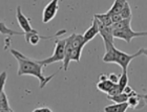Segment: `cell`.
Segmentation results:
<instances>
[{
    "label": "cell",
    "mask_w": 147,
    "mask_h": 112,
    "mask_svg": "<svg viewBox=\"0 0 147 112\" xmlns=\"http://www.w3.org/2000/svg\"><path fill=\"white\" fill-rule=\"evenodd\" d=\"M11 54L13 57L15 58L17 62H18V70H17V74L19 76H33L39 80V87L40 89H43L45 87L46 84L51 81V80L56 76V73L52 76H45L43 74V66L42 64L39 63L38 60H33L31 58L24 56L22 52H20L17 49L12 48Z\"/></svg>",
    "instance_id": "6da1fadb"
},
{
    "label": "cell",
    "mask_w": 147,
    "mask_h": 112,
    "mask_svg": "<svg viewBox=\"0 0 147 112\" xmlns=\"http://www.w3.org/2000/svg\"><path fill=\"white\" fill-rule=\"evenodd\" d=\"M65 42L66 39H57L55 41V48L54 52L49 58H46L44 60H38L39 63H41L45 67L49 64L56 63V62H62L64 59V50H65Z\"/></svg>",
    "instance_id": "7a4b0ae2"
},
{
    "label": "cell",
    "mask_w": 147,
    "mask_h": 112,
    "mask_svg": "<svg viewBox=\"0 0 147 112\" xmlns=\"http://www.w3.org/2000/svg\"><path fill=\"white\" fill-rule=\"evenodd\" d=\"M113 38H118V39L124 40L126 43H130L131 40L134 38H137V37H146L147 36V32H135L132 30L131 26H128V27H125L123 30H113Z\"/></svg>",
    "instance_id": "3957f363"
},
{
    "label": "cell",
    "mask_w": 147,
    "mask_h": 112,
    "mask_svg": "<svg viewBox=\"0 0 147 112\" xmlns=\"http://www.w3.org/2000/svg\"><path fill=\"white\" fill-rule=\"evenodd\" d=\"M142 55V49H139L136 54H132V55H129V54H126V52H122L118 49L117 50V58H116V64L120 65L122 70H127L129 64L135 58L139 57V56Z\"/></svg>",
    "instance_id": "277c9868"
},
{
    "label": "cell",
    "mask_w": 147,
    "mask_h": 112,
    "mask_svg": "<svg viewBox=\"0 0 147 112\" xmlns=\"http://www.w3.org/2000/svg\"><path fill=\"white\" fill-rule=\"evenodd\" d=\"M59 2L60 0H51L45 7L43 9L42 13V22L43 23H49L55 18L57 13L59 11Z\"/></svg>",
    "instance_id": "5b68a950"
},
{
    "label": "cell",
    "mask_w": 147,
    "mask_h": 112,
    "mask_svg": "<svg viewBox=\"0 0 147 112\" xmlns=\"http://www.w3.org/2000/svg\"><path fill=\"white\" fill-rule=\"evenodd\" d=\"M16 18H17L18 24H19V26L21 27L22 32H24V33H35V32H37V30H34L33 26L31 25L30 19L23 14L20 5H18L17 9H16Z\"/></svg>",
    "instance_id": "8992f818"
},
{
    "label": "cell",
    "mask_w": 147,
    "mask_h": 112,
    "mask_svg": "<svg viewBox=\"0 0 147 112\" xmlns=\"http://www.w3.org/2000/svg\"><path fill=\"white\" fill-rule=\"evenodd\" d=\"M73 38L74 34H71V36L65 38L66 42H65V50H64V59L62 61V68L64 71H67L68 67H69V63L71 61V52H73Z\"/></svg>",
    "instance_id": "52a82bcc"
},
{
    "label": "cell",
    "mask_w": 147,
    "mask_h": 112,
    "mask_svg": "<svg viewBox=\"0 0 147 112\" xmlns=\"http://www.w3.org/2000/svg\"><path fill=\"white\" fill-rule=\"evenodd\" d=\"M98 34H99L98 22H97V19L94 17L92 25L89 26V28H87V30H86L85 33H84V35H83V41H84V43H85V45L89 42V41H92Z\"/></svg>",
    "instance_id": "ba28073f"
},
{
    "label": "cell",
    "mask_w": 147,
    "mask_h": 112,
    "mask_svg": "<svg viewBox=\"0 0 147 112\" xmlns=\"http://www.w3.org/2000/svg\"><path fill=\"white\" fill-rule=\"evenodd\" d=\"M98 26H99V34L101 35L103 42H111L113 43V28L111 26H105L104 24H102L101 22L98 21Z\"/></svg>",
    "instance_id": "9c48e42d"
},
{
    "label": "cell",
    "mask_w": 147,
    "mask_h": 112,
    "mask_svg": "<svg viewBox=\"0 0 147 112\" xmlns=\"http://www.w3.org/2000/svg\"><path fill=\"white\" fill-rule=\"evenodd\" d=\"M129 108L128 102L123 103H115L113 105H108L104 108V111L106 112H124Z\"/></svg>",
    "instance_id": "30bf717a"
},
{
    "label": "cell",
    "mask_w": 147,
    "mask_h": 112,
    "mask_svg": "<svg viewBox=\"0 0 147 112\" xmlns=\"http://www.w3.org/2000/svg\"><path fill=\"white\" fill-rule=\"evenodd\" d=\"M0 34L3 35V36H15V35H18V36H24V32H16V30H13L12 28H9L5 25V23L3 21H0Z\"/></svg>",
    "instance_id": "8fae6325"
},
{
    "label": "cell",
    "mask_w": 147,
    "mask_h": 112,
    "mask_svg": "<svg viewBox=\"0 0 147 112\" xmlns=\"http://www.w3.org/2000/svg\"><path fill=\"white\" fill-rule=\"evenodd\" d=\"M115 83H113L109 79H105V80H99L98 84H97V88L98 90L104 92V93L107 94V92L109 91V89L113 86Z\"/></svg>",
    "instance_id": "7c38bea8"
},
{
    "label": "cell",
    "mask_w": 147,
    "mask_h": 112,
    "mask_svg": "<svg viewBox=\"0 0 147 112\" xmlns=\"http://www.w3.org/2000/svg\"><path fill=\"white\" fill-rule=\"evenodd\" d=\"M0 112H13V110L9 107L7 95L4 91L0 94Z\"/></svg>",
    "instance_id": "4fadbf2b"
},
{
    "label": "cell",
    "mask_w": 147,
    "mask_h": 112,
    "mask_svg": "<svg viewBox=\"0 0 147 112\" xmlns=\"http://www.w3.org/2000/svg\"><path fill=\"white\" fill-rule=\"evenodd\" d=\"M98 21H100L102 24H104L105 26H111L113 25V20H111V17L108 13H105V14H96L94 16Z\"/></svg>",
    "instance_id": "5bb4252c"
},
{
    "label": "cell",
    "mask_w": 147,
    "mask_h": 112,
    "mask_svg": "<svg viewBox=\"0 0 147 112\" xmlns=\"http://www.w3.org/2000/svg\"><path fill=\"white\" fill-rule=\"evenodd\" d=\"M128 97V94L122 91V92H120L116 95H107V100L113 101V103H123V102H127Z\"/></svg>",
    "instance_id": "9a60e30c"
},
{
    "label": "cell",
    "mask_w": 147,
    "mask_h": 112,
    "mask_svg": "<svg viewBox=\"0 0 147 112\" xmlns=\"http://www.w3.org/2000/svg\"><path fill=\"white\" fill-rule=\"evenodd\" d=\"M125 2H126V0H115L113 6L110 7L107 13L109 15L115 14V13H120L121 9H122V7L124 6V4H125Z\"/></svg>",
    "instance_id": "2e32d148"
},
{
    "label": "cell",
    "mask_w": 147,
    "mask_h": 112,
    "mask_svg": "<svg viewBox=\"0 0 147 112\" xmlns=\"http://www.w3.org/2000/svg\"><path fill=\"white\" fill-rule=\"evenodd\" d=\"M130 23H131V18L122 19L121 21L117 22V23H113V24L111 25V28H113V30H123V28H125V27H128V26H130Z\"/></svg>",
    "instance_id": "e0dca14e"
},
{
    "label": "cell",
    "mask_w": 147,
    "mask_h": 112,
    "mask_svg": "<svg viewBox=\"0 0 147 112\" xmlns=\"http://www.w3.org/2000/svg\"><path fill=\"white\" fill-rule=\"evenodd\" d=\"M117 84L119 85V87L123 89L128 85V74H127V70H122V73L121 76H119V80H118V83Z\"/></svg>",
    "instance_id": "ac0fdd59"
},
{
    "label": "cell",
    "mask_w": 147,
    "mask_h": 112,
    "mask_svg": "<svg viewBox=\"0 0 147 112\" xmlns=\"http://www.w3.org/2000/svg\"><path fill=\"white\" fill-rule=\"evenodd\" d=\"M120 15L122 16L123 19H127V18H131V9H130V5L129 3L126 1L124 6L122 7L121 12H120Z\"/></svg>",
    "instance_id": "d6986e66"
},
{
    "label": "cell",
    "mask_w": 147,
    "mask_h": 112,
    "mask_svg": "<svg viewBox=\"0 0 147 112\" xmlns=\"http://www.w3.org/2000/svg\"><path fill=\"white\" fill-rule=\"evenodd\" d=\"M6 79H7V73L4 70V71H2V72L0 73V94L4 91V86H5Z\"/></svg>",
    "instance_id": "ffe728a7"
},
{
    "label": "cell",
    "mask_w": 147,
    "mask_h": 112,
    "mask_svg": "<svg viewBox=\"0 0 147 112\" xmlns=\"http://www.w3.org/2000/svg\"><path fill=\"white\" fill-rule=\"evenodd\" d=\"M120 92H122V89L119 87V85L117 84H113V86L109 89V91L107 92V95H116V94L120 93Z\"/></svg>",
    "instance_id": "44dd1931"
},
{
    "label": "cell",
    "mask_w": 147,
    "mask_h": 112,
    "mask_svg": "<svg viewBox=\"0 0 147 112\" xmlns=\"http://www.w3.org/2000/svg\"><path fill=\"white\" fill-rule=\"evenodd\" d=\"M110 17H111V20H113V23H117V22H119L122 20V16L120 15V13H115V14H111L110 15Z\"/></svg>",
    "instance_id": "7402d4cb"
},
{
    "label": "cell",
    "mask_w": 147,
    "mask_h": 112,
    "mask_svg": "<svg viewBox=\"0 0 147 112\" xmlns=\"http://www.w3.org/2000/svg\"><path fill=\"white\" fill-rule=\"evenodd\" d=\"M108 76V79H109L113 83H115V84H116V83H118L119 76H117L116 73H109V76Z\"/></svg>",
    "instance_id": "603a6c76"
},
{
    "label": "cell",
    "mask_w": 147,
    "mask_h": 112,
    "mask_svg": "<svg viewBox=\"0 0 147 112\" xmlns=\"http://www.w3.org/2000/svg\"><path fill=\"white\" fill-rule=\"evenodd\" d=\"M52 112V109L49 108V107H38L36 109H34V112Z\"/></svg>",
    "instance_id": "cb8c5ba5"
},
{
    "label": "cell",
    "mask_w": 147,
    "mask_h": 112,
    "mask_svg": "<svg viewBox=\"0 0 147 112\" xmlns=\"http://www.w3.org/2000/svg\"><path fill=\"white\" fill-rule=\"evenodd\" d=\"M131 91H132L131 87H130V86H128V85H127V86H126V87L124 88V89H123V92H125V93H127L128 95H129V93H130Z\"/></svg>",
    "instance_id": "d4e9b609"
},
{
    "label": "cell",
    "mask_w": 147,
    "mask_h": 112,
    "mask_svg": "<svg viewBox=\"0 0 147 112\" xmlns=\"http://www.w3.org/2000/svg\"><path fill=\"white\" fill-rule=\"evenodd\" d=\"M142 49V55H145L147 57V48H141Z\"/></svg>",
    "instance_id": "484cf974"
}]
</instances>
